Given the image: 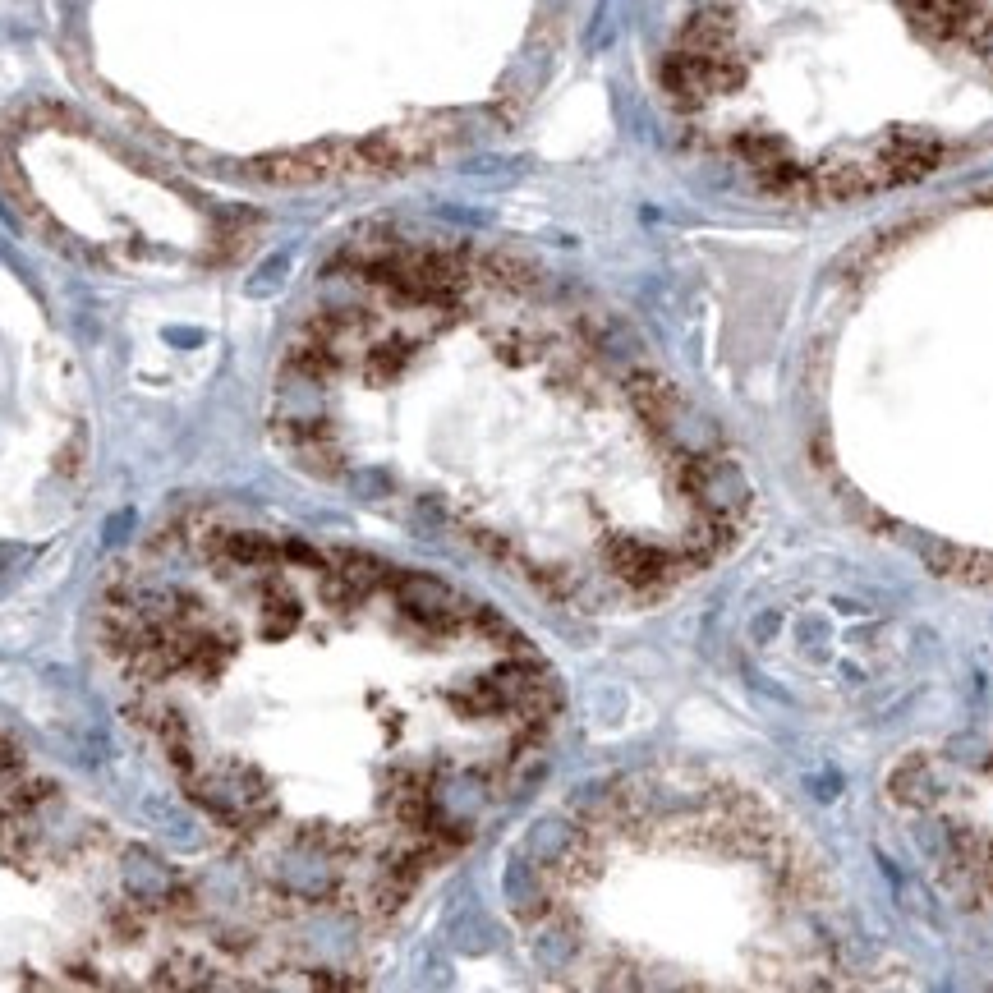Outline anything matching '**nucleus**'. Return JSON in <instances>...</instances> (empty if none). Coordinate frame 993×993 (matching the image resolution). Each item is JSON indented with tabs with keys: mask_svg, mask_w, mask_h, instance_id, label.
<instances>
[{
	"mask_svg": "<svg viewBox=\"0 0 993 993\" xmlns=\"http://www.w3.org/2000/svg\"><path fill=\"white\" fill-rule=\"evenodd\" d=\"M364 299L290 350L318 410L286 419L313 469L465 529L548 594L644 603L727 548L741 483L667 382L502 258L382 253Z\"/></svg>",
	"mask_w": 993,
	"mask_h": 993,
	"instance_id": "nucleus-1",
	"label": "nucleus"
},
{
	"mask_svg": "<svg viewBox=\"0 0 993 993\" xmlns=\"http://www.w3.org/2000/svg\"><path fill=\"white\" fill-rule=\"evenodd\" d=\"M662 92L777 198L902 189L993 148V0H685Z\"/></svg>",
	"mask_w": 993,
	"mask_h": 993,
	"instance_id": "nucleus-2",
	"label": "nucleus"
},
{
	"mask_svg": "<svg viewBox=\"0 0 993 993\" xmlns=\"http://www.w3.org/2000/svg\"><path fill=\"white\" fill-rule=\"evenodd\" d=\"M525 865L543 883H626V920L580 934L557 975L617 989L846 984L833 874L782 805L704 768H653L548 823Z\"/></svg>",
	"mask_w": 993,
	"mask_h": 993,
	"instance_id": "nucleus-3",
	"label": "nucleus"
},
{
	"mask_svg": "<svg viewBox=\"0 0 993 993\" xmlns=\"http://www.w3.org/2000/svg\"><path fill=\"white\" fill-rule=\"evenodd\" d=\"M897 796L925 814L948 874L975 897H993V750L975 764H915Z\"/></svg>",
	"mask_w": 993,
	"mask_h": 993,
	"instance_id": "nucleus-4",
	"label": "nucleus"
},
{
	"mask_svg": "<svg viewBox=\"0 0 993 993\" xmlns=\"http://www.w3.org/2000/svg\"><path fill=\"white\" fill-rule=\"evenodd\" d=\"M143 814H148V819L161 828V837H171V842L180 846V851H194V846H198L194 819H189V814H184V810H175L171 800L148 796V800H143Z\"/></svg>",
	"mask_w": 993,
	"mask_h": 993,
	"instance_id": "nucleus-5",
	"label": "nucleus"
}]
</instances>
